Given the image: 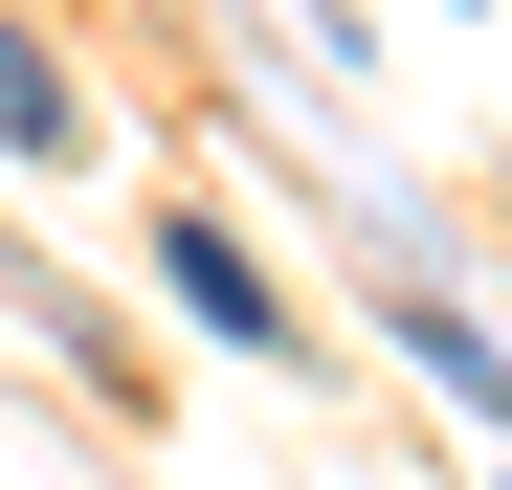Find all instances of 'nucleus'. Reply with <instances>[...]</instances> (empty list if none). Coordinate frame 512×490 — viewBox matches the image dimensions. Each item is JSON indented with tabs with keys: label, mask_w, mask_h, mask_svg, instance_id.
Returning a JSON list of instances; mask_svg holds the SVG:
<instances>
[{
	"label": "nucleus",
	"mask_w": 512,
	"mask_h": 490,
	"mask_svg": "<svg viewBox=\"0 0 512 490\" xmlns=\"http://www.w3.org/2000/svg\"><path fill=\"white\" fill-rule=\"evenodd\" d=\"M0 156H67V67H45L23 23H0Z\"/></svg>",
	"instance_id": "nucleus-2"
},
{
	"label": "nucleus",
	"mask_w": 512,
	"mask_h": 490,
	"mask_svg": "<svg viewBox=\"0 0 512 490\" xmlns=\"http://www.w3.org/2000/svg\"><path fill=\"white\" fill-rule=\"evenodd\" d=\"M179 312H201V335H290V312H268V268H245L223 223H179Z\"/></svg>",
	"instance_id": "nucleus-1"
}]
</instances>
